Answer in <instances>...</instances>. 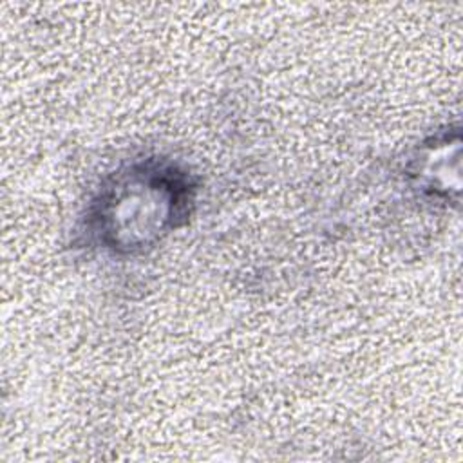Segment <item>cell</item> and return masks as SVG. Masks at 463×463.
Returning <instances> with one entry per match:
<instances>
[{"mask_svg":"<svg viewBox=\"0 0 463 463\" xmlns=\"http://www.w3.org/2000/svg\"><path fill=\"white\" fill-rule=\"evenodd\" d=\"M194 204V184L170 163L145 161L114 175L89 208L87 228L114 253L143 251L181 226Z\"/></svg>","mask_w":463,"mask_h":463,"instance_id":"cell-1","label":"cell"}]
</instances>
